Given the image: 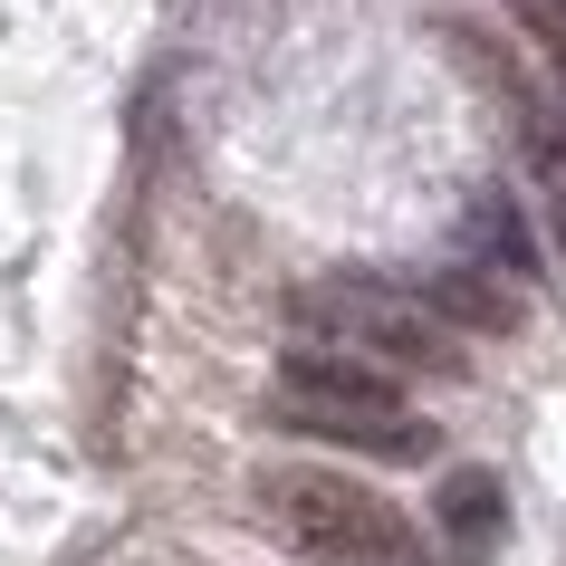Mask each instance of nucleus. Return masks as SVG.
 <instances>
[{
	"mask_svg": "<svg viewBox=\"0 0 566 566\" xmlns=\"http://www.w3.org/2000/svg\"><path fill=\"white\" fill-rule=\"evenodd\" d=\"M509 10L537 30V49H547V59H557V77H566V0H509Z\"/></svg>",
	"mask_w": 566,
	"mask_h": 566,
	"instance_id": "8",
	"label": "nucleus"
},
{
	"mask_svg": "<svg viewBox=\"0 0 566 566\" xmlns=\"http://www.w3.org/2000/svg\"><path fill=\"white\" fill-rule=\"evenodd\" d=\"M432 518H442V537H451V557H490L509 537V490H500V471H451L442 480V500H432Z\"/></svg>",
	"mask_w": 566,
	"mask_h": 566,
	"instance_id": "7",
	"label": "nucleus"
},
{
	"mask_svg": "<svg viewBox=\"0 0 566 566\" xmlns=\"http://www.w3.org/2000/svg\"><path fill=\"white\" fill-rule=\"evenodd\" d=\"M260 509H269V528L317 566H432L413 518L346 471H269Z\"/></svg>",
	"mask_w": 566,
	"mask_h": 566,
	"instance_id": "2",
	"label": "nucleus"
},
{
	"mask_svg": "<svg viewBox=\"0 0 566 566\" xmlns=\"http://www.w3.org/2000/svg\"><path fill=\"white\" fill-rule=\"evenodd\" d=\"M461 260L471 269H490V279H537V231H528V211L509 202L500 182H480L471 202H461Z\"/></svg>",
	"mask_w": 566,
	"mask_h": 566,
	"instance_id": "6",
	"label": "nucleus"
},
{
	"mask_svg": "<svg viewBox=\"0 0 566 566\" xmlns=\"http://www.w3.org/2000/svg\"><path fill=\"white\" fill-rule=\"evenodd\" d=\"M442 327H471V336H518V289L509 279H490V269H471V260H451V269H422V279H403Z\"/></svg>",
	"mask_w": 566,
	"mask_h": 566,
	"instance_id": "5",
	"label": "nucleus"
},
{
	"mask_svg": "<svg viewBox=\"0 0 566 566\" xmlns=\"http://www.w3.org/2000/svg\"><path fill=\"white\" fill-rule=\"evenodd\" d=\"M279 422L317 432V442H346V451H375V461H432V442H442L422 413H403L385 365L336 356V346H289V365H279Z\"/></svg>",
	"mask_w": 566,
	"mask_h": 566,
	"instance_id": "1",
	"label": "nucleus"
},
{
	"mask_svg": "<svg viewBox=\"0 0 566 566\" xmlns=\"http://www.w3.org/2000/svg\"><path fill=\"white\" fill-rule=\"evenodd\" d=\"M451 39H461V59H471L480 77H490V87H500V106L518 116V145H528L537 182H547V192L566 202V116H557V106H547V96L528 87V77H518V67H509V49H490L480 30H451Z\"/></svg>",
	"mask_w": 566,
	"mask_h": 566,
	"instance_id": "4",
	"label": "nucleus"
},
{
	"mask_svg": "<svg viewBox=\"0 0 566 566\" xmlns=\"http://www.w3.org/2000/svg\"><path fill=\"white\" fill-rule=\"evenodd\" d=\"M317 346L336 356H365L385 365V375H461V336L413 298V289H394V279H365V269H336V279H307L298 298H289Z\"/></svg>",
	"mask_w": 566,
	"mask_h": 566,
	"instance_id": "3",
	"label": "nucleus"
}]
</instances>
